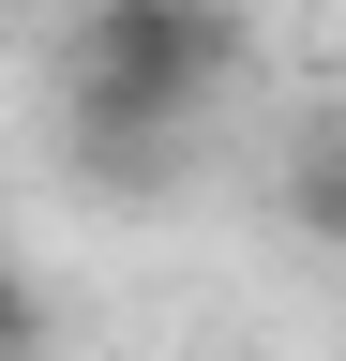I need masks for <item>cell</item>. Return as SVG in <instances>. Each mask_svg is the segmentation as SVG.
<instances>
[{
  "label": "cell",
  "instance_id": "6da1fadb",
  "mask_svg": "<svg viewBox=\"0 0 346 361\" xmlns=\"http://www.w3.org/2000/svg\"><path fill=\"white\" fill-rule=\"evenodd\" d=\"M241 0H91L75 16V151L166 166L241 75Z\"/></svg>",
  "mask_w": 346,
  "mask_h": 361
},
{
  "label": "cell",
  "instance_id": "7a4b0ae2",
  "mask_svg": "<svg viewBox=\"0 0 346 361\" xmlns=\"http://www.w3.org/2000/svg\"><path fill=\"white\" fill-rule=\"evenodd\" d=\"M286 226L301 241H346V135H316V151L286 166Z\"/></svg>",
  "mask_w": 346,
  "mask_h": 361
},
{
  "label": "cell",
  "instance_id": "3957f363",
  "mask_svg": "<svg viewBox=\"0 0 346 361\" xmlns=\"http://www.w3.org/2000/svg\"><path fill=\"white\" fill-rule=\"evenodd\" d=\"M30 346H46V301H30V271L0 256V361H30Z\"/></svg>",
  "mask_w": 346,
  "mask_h": 361
}]
</instances>
